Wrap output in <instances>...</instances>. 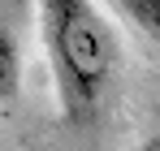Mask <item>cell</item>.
I'll list each match as a JSON object with an SVG mask.
<instances>
[{
	"label": "cell",
	"instance_id": "obj_4",
	"mask_svg": "<svg viewBox=\"0 0 160 151\" xmlns=\"http://www.w3.org/2000/svg\"><path fill=\"white\" fill-rule=\"evenodd\" d=\"M134 151H160V134H152V138H143Z\"/></svg>",
	"mask_w": 160,
	"mask_h": 151
},
{
	"label": "cell",
	"instance_id": "obj_2",
	"mask_svg": "<svg viewBox=\"0 0 160 151\" xmlns=\"http://www.w3.org/2000/svg\"><path fill=\"white\" fill-rule=\"evenodd\" d=\"M22 0H0V104H9L22 86V43H18Z\"/></svg>",
	"mask_w": 160,
	"mask_h": 151
},
{
	"label": "cell",
	"instance_id": "obj_1",
	"mask_svg": "<svg viewBox=\"0 0 160 151\" xmlns=\"http://www.w3.org/2000/svg\"><path fill=\"white\" fill-rule=\"evenodd\" d=\"M39 30L65 121H91L117 74V30L95 0H39Z\"/></svg>",
	"mask_w": 160,
	"mask_h": 151
},
{
	"label": "cell",
	"instance_id": "obj_3",
	"mask_svg": "<svg viewBox=\"0 0 160 151\" xmlns=\"http://www.w3.org/2000/svg\"><path fill=\"white\" fill-rule=\"evenodd\" d=\"M112 4L126 22H134V30L152 48H160V0H112Z\"/></svg>",
	"mask_w": 160,
	"mask_h": 151
}]
</instances>
